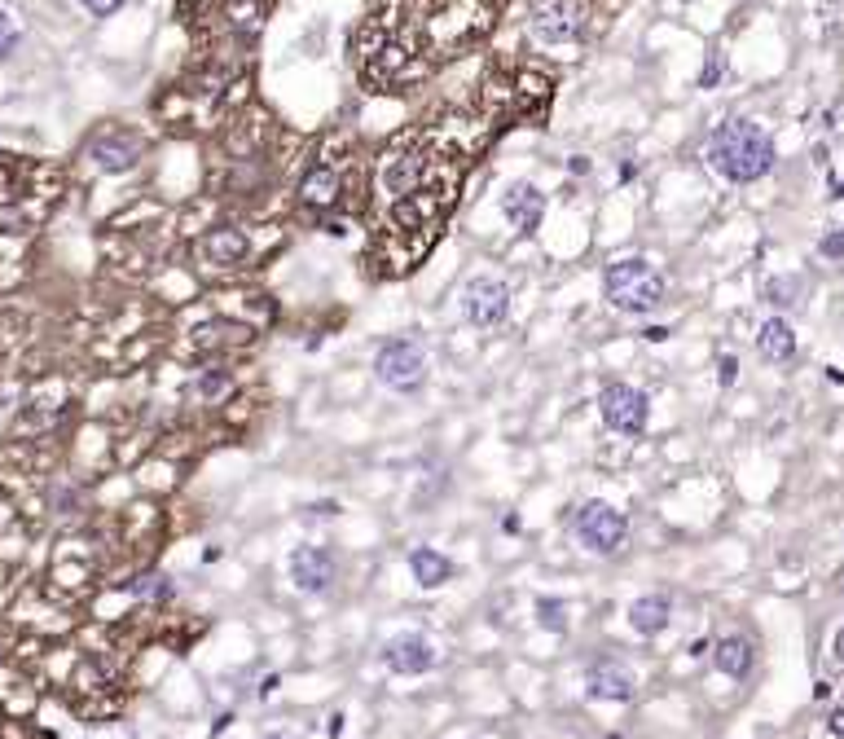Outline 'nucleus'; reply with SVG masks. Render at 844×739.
Wrapping results in <instances>:
<instances>
[{"instance_id":"f257e3e1","label":"nucleus","mask_w":844,"mask_h":739,"mask_svg":"<svg viewBox=\"0 0 844 739\" xmlns=\"http://www.w3.org/2000/svg\"><path fill=\"white\" fill-rule=\"evenodd\" d=\"M774 141L757 119H726L713 137H708V163L735 185H752L774 168Z\"/></svg>"},{"instance_id":"f03ea898","label":"nucleus","mask_w":844,"mask_h":739,"mask_svg":"<svg viewBox=\"0 0 844 739\" xmlns=\"http://www.w3.org/2000/svg\"><path fill=\"white\" fill-rule=\"evenodd\" d=\"M603 300L625 317H651L669 300V282H664V273L655 264L629 256L603 269Z\"/></svg>"},{"instance_id":"7ed1b4c3","label":"nucleus","mask_w":844,"mask_h":739,"mask_svg":"<svg viewBox=\"0 0 844 739\" xmlns=\"http://www.w3.org/2000/svg\"><path fill=\"white\" fill-rule=\"evenodd\" d=\"M572 533H576V542H581L585 550H594V555H616L629 537V520H625L620 506L603 502V498H590V502H581V511H576Z\"/></svg>"},{"instance_id":"20e7f679","label":"nucleus","mask_w":844,"mask_h":739,"mask_svg":"<svg viewBox=\"0 0 844 739\" xmlns=\"http://www.w3.org/2000/svg\"><path fill=\"white\" fill-rule=\"evenodd\" d=\"M374 374H379V383L392 392H418L422 383H427V352H422L414 339H392V344H383L379 357H374Z\"/></svg>"},{"instance_id":"39448f33","label":"nucleus","mask_w":844,"mask_h":739,"mask_svg":"<svg viewBox=\"0 0 844 739\" xmlns=\"http://www.w3.org/2000/svg\"><path fill=\"white\" fill-rule=\"evenodd\" d=\"M585 31V5L581 0H537L528 14V36L537 44H572Z\"/></svg>"},{"instance_id":"423d86ee","label":"nucleus","mask_w":844,"mask_h":739,"mask_svg":"<svg viewBox=\"0 0 844 739\" xmlns=\"http://www.w3.org/2000/svg\"><path fill=\"white\" fill-rule=\"evenodd\" d=\"M598 414H603V423L612 427V432L638 436L642 427H647L651 401H647V392H638L633 383H607V388L598 392Z\"/></svg>"},{"instance_id":"0eeeda50","label":"nucleus","mask_w":844,"mask_h":739,"mask_svg":"<svg viewBox=\"0 0 844 739\" xmlns=\"http://www.w3.org/2000/svg\"><path fill=\"white\" fill-rule=\"evenodd\" d=\"M462 317L471 326H502L510 317V286L502 278H471L462 286Z\"/></svg>"},{"instance_id":"6e6552de","label":"nucleus","mask_w":844,"mask_h":739,"mask_svg":"<svg viewBox=\"0 0 844 739\" xmlns=\"http://www.w3.org/2000/svg\"><path fill=\"white\" fill-rule=\"evenodd\" d=\"M633 691H638V678L625 660L616 656H598L590 669H585V696L598 704H629Z\"/></svg>"},{"instance_id":"1a4fd4ad","label":"nucleus","mask_w":844,"mask_h":739,"mask_svg":"<svg viewBox=\"0 0 844 739\" xmlns=\"http://www.w3.org/2000/svg\"><path fill=\"white\" fill-rule=\"evenodd\" d=\"M383 665L401 678H418L436 665V647H431L422 634H396L383 643Z\"/></svg>"},{"instance_id":"9d476101","label":"nucleus","mask_w":844,"mask_h":739,"mask_svg":"<svg viewBox=\"0 0 844 739\" xmlns=\"http://www.w3.org/2000/svg\"><path fill=\"white\" fill-rule=\"evenodd\" d=\"M286 568H291L295 590H304V594H321L330 586V577H335V559H330L326 546H295Z\"/></svg>"},{"instance_id":"9b49d317","label":"nucleus","mask_w":844,"mask_h":739,"mask_svg":"<svg viewBox=\"0 0 844 739\" xmlns=\"http://www.w3.org/2000/svg\"><path fill=\"white\" fill-rule=\"evenodd\" d=\"M88 154H93V163L102 172H128L132 163L141 159V137L137 132H124V128H106L93 137Z\"/></svg>"},{"instance_id":"f8f14e48","label":"nucleus","mask_w":844,"mask_h":739,"mask_svg":"<svg viewBox=\"0 0 844 739\" xmlns=\"http://www.w3.org/2000/svg\"><path fill=\"white\" fill-rule=\"evenodd\" d=\"M502 212L519 234H537L541 216H546V194H541L532 181H510L506 194H502Z\"/></svg>"},{"instance_id":"ddd939ff","label":"nucleus","mask_w":844,"mask_h":739,"mask_svg":"<svg viewBox=\"0 0 844 739\" xmlns=\"http://www.w3.org/2000/svg\"><path fill=\"white\" fill-rule=\"evenodd\" d=\"M203 256H207V264H216V269H233V264H242L251 256V238L233 225H220L203 238Z\"/></svg>"},{"instance_id":"4468645a","label":"nucleus","mask_w":844,"mask_h":739,"mask_svg":"<svg viewBox=\"0 0 844 739\" xmlns=\"http://www.w3.org/2000/svg\"><path fill=\"white\" fill-rule=\"evenodd\" d=\"M669 621H673V603H669V594H642V599H633V603H629V625H633V634H642V638H660L664 630H669Z\"/></svg>"},{"instance_id":"2eb2a0df","label":"nucleus","mask_w":844,"mask_h":739,"mask_svg":"<svg viewBox=\"0 0 844 739\" xmlns=\"http://www.w3.org/2000/svg\"><path fill=\"white\" fill-rule=\"evenodd\" d=\"M299 198H304L308 207H317V212H326V207H335L343 198V176L330 168V163H317V168H308L304 181H299Z\"/></svg>"},{"instance_id":"dca6fc26","label":"nucleus","mask_w":844,"mask_h":739,"mask_svg":"<svg viewBox=\"0 0 844 739\" xmlns=\"http://www.w3.org/2000/svg\"><path fill=\"white\" fill-rule=\"evenodd\" d=\"M752 660H757V652H752V638H743V634L717 638L713 665H717L726 678H748V674H752Z\"/></svg>"},{"instance_id":"f3484780","label":"nucleus","mask_w":844,"mask_h":739,"mask_svg":"<svg viewBox=\"0 0 844 739\" xmlns=\"http://www.w3.org/2000/svg\"><path fill=\"white\" fill-rule=\"evenodd\" d=\"M757 352L765 361H774V366H783V361L796 357V330L783 322V317H770V322H761L757 330Z\"/></svg>"},{"instance_id":"a211bd4d","label":"nucleus","mask_w":844,"mask_h":739,"mask_svg":"<svg viewBox=\"0 0 844 739\" xmlns=\"http://www.w3.org/2000/svg\"><path fill=\"white\" fill-rule=\"evenodd\" d=\"M409 572H414V581H418L422 590H440L444 581L453 577V564L440 555V550L414 546V550H409Z\"/></svg>"},{"instance_id":"6ab92c4d","label":"nucleus","mask_w":844,"mask_h":739,"mask_svg":"<svg viewBox=\"0 0 844 739\" xmlns=\"http://www.w3.org/2000/svg\"><path fill=\"white\" fill-rule=\"evenodd\" d=\"M801 278H792V273H783V278H770L765 282V300H770L774 308H792L796 300H801Z\"/></svg>"},{"instance_id":"aec40b11","label":"nucleus","mask_w":844,"mask_h":739,"mask_svg":"<svg viewBox=\"0 0 844 739\" xmlns=\"http://www.w3.org/2000/svg\"><path fill=\"white\" fill-rule=\"evenodd\" d=\"M537 621L546 625V630L563 634V630H568V603H563V599H537Z\"/></svg>"},{"instance_id":"412c9836","label":"nucleus","mask_w":844,"mask_h":739,"mask_svg":"<svg viewBox=\"0 0 844 739\" xmlns=\"http://www.w3.org/2000/svg\"><path fill=\"white\" fill-rule=\"evenodd\" d=\"M128 590L132 594H146V599H168V594H172L168 577H141V581H132Z\"/></svg>"},{"instance_id":"4be33fe9","label":"nucleus","mask_w":844,"mask_h":739,"mask_svg":"<svg viewBox=\"0 0 844 739\" xmlns=\"http://www.w3.org/2000/svg\"><path fill=\"white\" fill-rule=\"evenodd\" d=\"M721 75H726V53L713 49V53H708V62H704V75H699V84H704V88H717Z\"/></svg>"},{"instance_id":"5701e85b","label":"nucleus","mask_w":844,"mask_h":739,"mask_svg":"<svg viewBox=\"0 0 844 739\" xmlns=\"http://www.w3.org/2000/svg\"><path fill=\"white\" fill-rule=\"evenodd\" d=\"M14 44H18V22L5 14V9H0V58H5V53H14Z\"/></svg>"},{"instance_id":"b1692460","label":"nucleus","mask_w":844,"mask_h":739,"mask_svg":"<svg viewBox=\"0 0 844 739\" xmlns=\"http://www.w3.org/2000/svg\"><path fill=\"white\" fill-rule=\"evenodd\" d=\"M818 251H823L827 260H844V229H831V234H823Z\"/></svg>"},{"instance_id":"393cba45","label":"nucleus","mask_w":844,"mask_h":739,"mask_svg":"<svg viewBox=\"0 0 844 739\" xmlns=\"http://www.w3.org/2000/svg\"><path fill=\"white\" fill-rule=\"evenodd\" d=\"M735 379H739V361H735V352H726V357H717V383L730 388Z\"/></svg>"},{"instance_id":"a878e982","label":"nucleus","mask_w":844,"mask_h":739,"mask_svg":"<svg viewBox=\"0 0 844 739\" xmlns=\"http://www.w3.org/2000/svg\"><path fill=\"white\" fill-rule=\"evenodd\" d=\"M229 388V374H203V379H198V392L203 396H220Z\"/></svg>"},{"instance_id":"bb28decb","label":"nucleus","mask_w":844,"mask_h":739,"mask_svg":"<svg viewBox=\"0 0 844 739\" xmlns=\"http://www.w3.org/2000/svg\"><path fill=\"white\" fill-rule=\"evenodd\" d=\"M80 5H84L88 14H93V18H110V14H115V9H119V5H124V0H80Z\"/></svg>"},{"instance_id":"cd10ccee","label":"nucleus","mask_w":844,"mask_h":739,"mask_svg":"<svg viewBox=\"0 0 844 739\" xmlns=\"http://www.w3.org/2000/svg\"><path fill=\"white\" fill-rule=\"evenodd\" d=\"M827 731L836 735V739H844V704H840V709H831V713H827Z\"/></svg>"},{"instance_id":"c85d7f7f","label":"nucleus","mask_w":844,"mask_h":739,"mask_svg":"<svg viewBox=\"0 0 844 739\" xmlns=\"http://www.w3.org/2000/svg\"><path fill=\"white\" fill-rule=\"evenodd\" d=\"M831 652H836V660H840V665H844V625H840V630H836V638H831Z\"/></svg>"},{"instance_id":"c756f323","label":"nucleus","mask_w":844,"mask_h":739,"mask_svg":"<svg viewBox=\"0 0 844 739\" xmlns=\"http://www.w3.org/2000/svg\"><path fill=\"white\" fill-rule=\"evenodd\" d=\"M647 339H651V344H664V339H669V326H651Z\"/></svg>"},{"instance_id":"7c9ffc66","label":"nucleus","mask_w":844,"mask_h":739,"mask_svg":"<svg viewBox=\"0 0 844 739\" xmlns=\"http://www.w3.org/2000/svg\"><path fill=\"white\" fill-rule=\"evenodd\" d=\"M220 5H229V9H251V5H260V0H220Z\"/></svg>"},{"instance_id":"2f4dec72","label":"nucleus","mask_w":844,"mask_h":739,"mask_svg":"<svg viewBox=\"0 0 844 739\" xmlns=\"http://www.w3.org/2000/svg\"><path fill=\"white\" fill-rule=\"evenodd\" d=\"M836 198H844V181H836Z\"/></svg>"},{"instance_id":"473e14b6","label":"nucleus","mask_w":844,"mask_h":739,"mask_svg":"<svg viewBox=\"0 0 844 739\" xmlns=\"http://www.w3.org/2000/svg\"><path fill=\"white\" fill-rule=\"evenodd\" d=\"M269 739H291V735H269Z\"/></svg>"}]
</instances>
